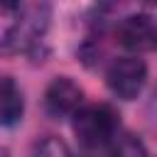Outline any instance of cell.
<instances>
[{"mask_svg":"<svg viewBox=\"0 0 157 157\" xmlns=\"http://www.w3.org/2000/svg\"><path fill=\"white\" fill-rule=\"evenodd\" d=\"M32 157H71V155H69V147H66L59 137L49 135V137H42V140L34 145Z\"/></svg>","mask_w":157,"mask_h":157,"instance_id":"8","label":"cell"},{"mask_svg":"<svg viewBox=\"0 0 157 157\" xmlns=\"http://www.w3.org/2000/svg\"><path fill=\"white\" fill-rule=\"evenodd\" d=\"M115 39L123 49L132 52L135 56L140 52H150L155 49L157 42V29H155V20L147 12H137V15H128L118 22L115 27Z\"/></svg>","mask_w":157,"mask_h":157,"instance_id":"4","label":"cell"},{"mask_svg":"<svg viewBox=\"0 0 157 157\" xmlns=\"http://www.w3.org/2000/svg\"><path fill=\"white\" fill-rule=\"evenodd\" d=\"M47 27H49V7L47 5H32L7 29L5 47L10 52H32L42 42Z\"/></svg>","mask_w":157,"mask_h":157,"instance_id":"3","label":"cell"},{"mask_svg":"<svg viewBox=\"0 0 157 157\" xmlns=\"http://www.w3.org/2000/svg\"><path fill=\"white\" fill-rule=\"evenodd\" d=\"M110 157H150L147 147L135 135H115L110 142Z\"/></svg>","mask_w":157,"mask_h":157,"instance_id":"7","label":"cell"},{"mask_svg":"<svg viewBox=\"0 0 157 157\" xmlns=\"http://www.w3.org/2000/svg\"><path fill=\"white\" fill-rule=\"evenodd\" d=\"M83 105L81 86L69 76H56L44 91V108L52 118H71Z\"/></svg>","mask_w":157,"mask_h":157,"instance_id":"5","label":"cell"},{"mask_svg":"<svg viewBox=\"0 0 157 157\" xmlns=\"http://www.w3.org/2000/svg\"><path fill=\"white\" fill-rule=\"evenodd\" d=\"M22 0H0V12H15L20 10Z\"/></svg>","mask_w":157,"mask_h":157,"instance_id":"9","label":"cell"},{"mask_svg":"<svg viewBox=\"0 0 157 157\" xmlns=\"http://www.w3.org/2000/svg\"><path fill=\"white\" fill-rule=\"evenodd\" d=\"M105 81H108V88L113 91V96H118L123 101H135L147 83V64L135 54L120 56L108 66Z\"/></svg>","mask_w":157,"mask_h":157,"instance_id":"2","label":"cell"},{"mask_svg":"<svg viewBox=\"0 0 157 157\" xmlns=\"http://www.w3.org/2000/svg\"><path fill=\"white\" fill-rule=\"evenodd\" d=\"M71 118H74V132L78 142L86 147H105L115 140L120 130V118L115 108L108 103L81 105Z\"/></svg>","mask_w":157,"mask_h":157,"instance_id":"1","label":"cell"},{"mask_svg":"<svg viewBox=\"0 0 157 157\" xmlns=\"http://www.w3.org/2000/svg\"><path fill=\"white\" fill-rule=\"evenodd\" d=\"M25 115V96L12 76H0V125L15 128Z\"/></svg>","mask_w":157,"mask_h":157,"instance_id":"6","label":"cell"},{"mask_svg":"<svg viewBox=\"0 0 157 157\" xmlns=\"http://www.w3.org/2000/svg\"><path fill=\"white\" fill-rule=\"evenodd\" d=\"M105 7H110V5H118V2H123V0H101Z\"/></svg>","mask_w":157,"mask_h":157,"instance_id":"10","label":"cell"}]
</instances>
